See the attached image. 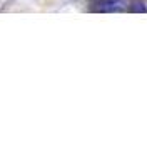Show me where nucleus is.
Wrapping results in <instances>:
<instances>
[{"mask_svg":"<svg viewBox=\"0 0 147 144\" xmlns=\"http://www.w3.org/2000/svg\"><path fill=\"white\" fill-rule=\"evenodd\" d=\"M129 12H132V14H146V12H147V7H146V3H144V2L137 0V2H134V3L130 5Z\"/></svg>","mask_w":147,"mask_h":144,"instance_id":"obj_1","label":"nucleus"},{"mask_svg":"<svg viewBox=\"0 0 147 144\" xmlns=\"http://www.w3.org/2000/svg\"><path fill=\"white\" fill-rule=\"evenodd\" d=\"M104 3H105V7H104V10L107 12V10H115V7L122 3V0H105Z\"/></svg>","mask_w":147,"mask_h":144,"instance_id":"obj_2","label":"nucleus"}]
</instances>
